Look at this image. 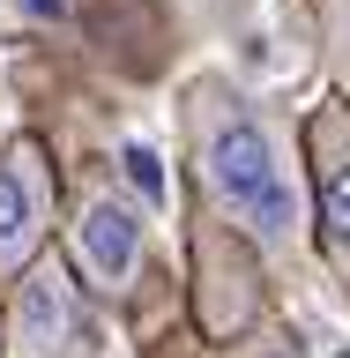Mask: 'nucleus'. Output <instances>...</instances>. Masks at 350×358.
<instances>
[{"mask_svg":"<svg viewBox=\"0 0 350 358\" xmlns=\"http://www.w3.org/2000/svg\"><path fill=\"white\" fill-rule=\"evenodd\" d=\"M187 127H194V172H201V187H209V201H217L261 254L291 262L298 239H306V187H298L284 127H276L254 97H239V90H224V83L194 90Z\"/></svg>","mask_w":350,"mask_h":358,"instance_id":"obj_1","label":"nucleus"},{"mask_svg":"<svg viewBox=\"0 0 350 358\" xmlns=\"http://www.w3.org/2000/svg\"><path fill=\"white\" fill-rule=\"evenodd\" d=\"M0 351L8 358H89V306L82 276L45 254L30 276L8 284V321H0Z\"/></svg>","mask_w":350,"mask_h":358,"instance_id":"obj_2","label":"nucleus"},{"mask_svg":"<svg viewBox=\"0 0 350 358\" xmlns=\"http://www.w3.org/2000/svg\"><path fill=\"white\" fill-rule=\"evenodd\" d=\"M67 246H75L82 291H97V299H134L142 262H150V231H142V209H134L127 194L97 187V194L75 209V239Z\"/></svg>","mask_w":350,"mask_h":358,"instance_id":"obj_3","label":"nucleus"},{"mask_svg":"<svg viewBox=\"0 0 350 358\" xmlns=\"http://www.w3.org/2000/svg\"><path fill=\"white\" fill-rule=\"evenodd\" d=\"M45 231H52V164L22 134L0 150V284L45 262Z\"/></svg>","mask_w":350,"mask_h":358,"instance_id":"obj_4","label":"nucleus"},{"mask_svg":"<svg viewBox=\"0 0 350 358\" xmlns=\"http://www.w3.org/2000/svg\"><path fill=\"white\" fill-rule=\"evenodd\" d=\"M306 164H313V224H321V246H328L335 276L350 284V105L313 112Z\"/></svg>","mask_w":350,"mask_h":358,"instance_id":"obj_5","label":"nucleus"},{"mask_svg":"<svg viewBox=\"0 0 350 358\" xmlns=\"http://www.w3.org/2000/svg\"><path fill=\"white\" fill-rule=\"evenodd\" d=\"M119 164H127V179H134V194H142V201H164V179H156V150H150V142H127Z\"/></svg>","mask_w":350,"mask_h":358,"instance_id":"obj_6","label":"nucleus"},{"mask_svg":"<svg viewBox=\"0 0 350 358\" xmlns=\"http://www.w3.org/2000/svg\"><path fill=\"white\" fill-rule=\"evenodd\" d=\"M246 358H306V351H298V336H261Z\"/></svg>","mask_w":350,"mask_h":358,"instance_id":"obj_7","label":"nucleus"},{"mask_svg":"<svg viewBox=\"0 0 350 358\" xmlns=\"http://www.w3.org/2000/svg\"><path fill=\"white\" fill-rule=\"evenodd\" d=\"M30 15H52V22H60V15H67V0H30Z\"/></svg>","mask_w":350,"mask_h":358,"instance_id":"obj_8","label":"nucleus"},{"mask_svg":"<svg viewBox=\"0 0 350 358\" xmlns=\"http://www.w3.org/2000/svg\"><path fill=\"white\" fill-rule=\"evenodd\" d=\"M321 358H350V343H328V351H321Z\"/></svg>","mask_w":350,"mask_h":358,"instance_id":"obj_9","label":"nucleus"},{"mask_svg":"<svg viewBox=\"0 0 350 358\" xmlns=\"http://www.w3.org/2000/svg\"><path fill=\"white\" fill-rule=\"evenodd\" d=\"M0 358H8V351H0Z\"/></svg>","mask_w":350,"mask_h":358,"instance_id":"obj_10","label":"nucleus"}]
</instances>
